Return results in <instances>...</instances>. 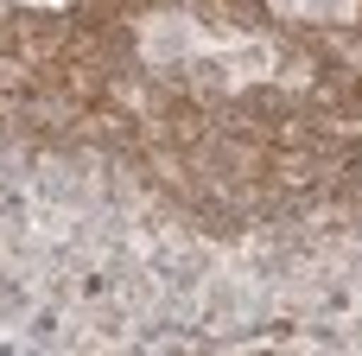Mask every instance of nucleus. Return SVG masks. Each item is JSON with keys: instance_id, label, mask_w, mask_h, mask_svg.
<instances>
[{"instance_id": "1", "label": "nucleus", "mask_w": 362, "mask_h": 356, "mask_svg": "<svg viewBox=\"0 0 362 356\" xmlns=\"http://www.w3.org/2000/svg\"><path fill=\"white\" fill-rule=\"evenodd\" d=\"M140 57L191 89H248V83H280V45L255 32H216L191 13H146L140 19Z\"/></svg>"}, {"instance_id": "2", "label": "nucleus", "mask_w": 362, "mask_h": 356, "mask_svg": "<svg viewBox=\"0 0 362 356\" xmlns=\"http://www.w3.org/2000/svg\"><path fill=\"white\" fill-rule=\"evenodd\" d=\"M267 13L299 19V25H344L362 13V0H267Z\"/></svg>"}, {"instance_id": "3", "label": "nucleus", "mask_w": 362, "mask_h": 356, "mask_svg": "<svg viewBox=\"0 0 362 356\" xmlns=\"http://www.w3.org/2000/svg\"><path fill=\"white\" fill-rule=\"evenodd\" d=\"M19 6H70V0H19Z\"/></svg>"}]
</instances>
